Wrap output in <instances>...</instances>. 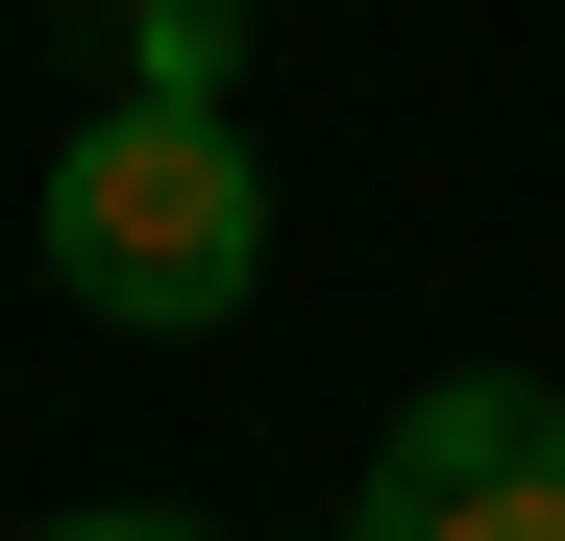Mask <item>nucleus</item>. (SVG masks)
<instances>
[{
    "label": "nucleus",
    "instance_id": "f257e3e1",
    "mask_svg": "<svg viewBox=\"0 0 565 541\" xmlns=\"http://www.w3.org/2000/svg\"><path fill=\"white\" fill-rule=\"evenodd\" d=\"M50 296L74 320H124V344H198V320H246V270H270V172H246V124L222 99H99L50 148Z\"/></svg>",
    "mask_w": 565,
    "mask_h": 541
},
{
    "label": "nucleus",
    "instance_id": "f03ea898",
    "mask_svg": "<svg viewBox=\"0 0 565 541\" xmlns=\"http://www.w3.org/2000/svg\"><path fill=\"white\" fill-rule=\"evenodd\" d=\"M344 541H565V394L541 370H443L394 443H369Z\"/></svg>",
    "mask_w": 565,
    "mask_h": 541
},
{
    "label": "nucleus",
    "instance_id": "7ed1b4c3",
    "mask_svg": "<svg viewBox=\"0 0 565 541\" xmlns=\"http://www.w3.org/2000/svg\"><path fill=\"white\" fill-rule=\"evenodd\" d=\"M246 74V0H124V99H222Z\"/></svg>",
    "mask_w": 565,
    "mask_h": 541
},
{
    "label": "nucleus",
    "instance_id": "20e7f679",
    "mask_svg": "<svg viewBox=\"0 0 565 541\" xmlns=\"http://www.w3.org/2000/svg\"><path fill=\"white\" fill-rule=\"evenodd\" d=\"M25 541H222V517H25Z\"/></svg>",
    "mask_w": 565,
    "mask_h": 541
}]
</instances>
